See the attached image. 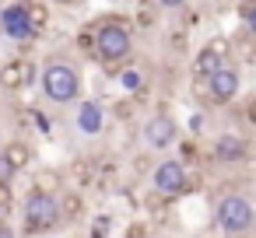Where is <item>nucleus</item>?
Returning <instances> with one entry per match:
<instances>
[{"instance_id":"nucleus-1","label":"nucleus","mask_w":256,"mask_h":238,"mask_svg":"<svg viewBox=\"0 0 256 238\" xmlns=\"http://www.w3.org/2000/svg\"><path fill=\"white\" fill-rule=\"evenodd\" d=\"M134 53V39H130V28L116 18V21H98L95 25V56L116 70L120 63H126Z\"/></svg>"},{"instance_id":"nucleus-2","label":"nucleus","mask_w":256,"mask_h":238,"mask_svg":"<svg viewBox=\"0 0 256 238\" xmlns=\"http://www.w3.org/2000/svg\"><path fill=\"white\" fill-rule=\"evenodd\" d=\"M42 91H46V98L56 102V105L78 102V95H81V77H78V70H74L70 63L53 60V63H46V70H42Z\"/></svg>"},{"instance_id":"nucleus-3","label":"nucleus","mask_w":256,"mask_h":238,"mask_svg":"<svg viewBox=\"0 0 256 238\" xmlns=\"http://www.w3.org/2000/svg\"><path fill=\"white\" fill-rule=\"evenodd\" d=\"M60 224V203H56V193H28L25 200V231L28 235H42L50 228Z\"/></svg>"},{"instance_id":"nucleus-4","label":"nucleus","mask_w":256,"mask_h":238,"mask_svg":"<svg viewBox=\"0 0 256 238\" xmlns=\"http://www.w3.org/2000/svg\"><path fill=\"white\" fill-rule=\"evenodd\" d=\"M218 228L224 235H246L252 228V203L246 196H238V193L221 196V203H218Z\"/></svg>"},{"instance_id":"nucleus-5","label":"nucleus","mask_w":256,"mask_h":238,"mask_svg":"<svg viewBox=\"0 0 256 238\" xmlns=\"http://www.w3.org/2000/svg\"><path fill=\"white\" fill-rule=\"evenodd\" d=\"M242 88V74L235 63H221L210 77H207V91H210V102L214 105H228Z\"/></svg>"},{"instance_id":"nucleus-6","label":"nucleus","mask_w":256,"mask_h":238,"mask_svg":"<svg viewBox=\"0 0 256 238\" xmlns=\"http://www.w3.org/2000/svg\"><path fill=\"white\" fill-rule=\"evenodd\" d=\"M182 186H186V165L168 158L154 168V193L158 196H182Z\"/></svg>"},{"instance_id":"nucleus-7","label":"nucleus","mask_w":256,"mask_h":238,"mask_svg":"<svg viewBox=\"0 0 256 238\" xmlns=\"http://www.w3.org/2000/svg\"><path fill=\"white\" fill-rule=\"evenodd\" d=\"M176 137H179V130H176V119L172 116H151L148 123H144V140H148V147H154V151H165V147H172L176 144Z\"/></svg>"},{"instance_id":"nucleus-8","label":"nucleus","mask_w":256,"mask_h":238,"mask_svg":"<svg viewBox=\"0 0 256 238\" xmlns=\"http://www.w3.org/2000/svg\"><path fill=\"white\" fill-rule=\"evenodd\" d=\"M0 28H4V35H11V39H18V42H25V39L36 35V28H32L28 18H25V4H11V7L0 11Z\"/></svg>"},{"instance_id":"nucleus-9","label":"nucleus","mask_w":256,"mask_h":238,"mask_svg":"<svg viewBox=\"0 0 256 238\" xmlns=\"http://www.w3.org/2000/svg\"><path fill=\"white\" fill-rule=\"evenodd\" d=\"M32 77H36V67L28 60H11V63H4V70H0L4 91H22L25 84H32Z\"/></svg>"},{"instance_id":"nucleus-10","label":"nucleus","mask_w":256,"mask_h":238,"mask_svg":"<svg viewBox=\"0 0 256 238\" xmlns=\"http://www.w3.org/2000/svg\"><path fill=\"white\" fill-rule=\"evenodd\" d=\"M242 158H246V140L242 137L224 133V137L214 140V161H242Z\"/></svg>"},{"instance_id":"nucleus-11","label":"nucleus","mask_w":256,"mask_h":238,"mask_svg":"<svg viewBox=\"0 0 256 238\" xmlns=\"http://www.w3.org/2000/svg\"><path fill=\"white\" fill-rule=\"evenodd\" d=\"M78 130L88 133V137L102 133V105L98 102H81V109H78Z\"/></svg>"},{"instance_id":"nucleus-12","label":"nucleus","mask_w":256,"mask_h":238,"mask_svg":"<svg viewBox=\"0 0 256 238\" xmlns=\"http://www.w3.org/2000/svg\"><path fill=\"white\" fill-rule=\"evenodd\" d=\"M0 154H4V161H8L14 172H25V168L32 165V147H28V144H22V140H11Z\"/></svg>"},{"instance_id":"nucleus-13","label":"nucleus","mask_w":256,"mask_h":238,"mask_svg":"<svg viewBox=\"0 0 256 238\" xmlns=\"http://www.w3.org/2000/svg\"><path fill=\"white\" fill-rule=\"evenodd\" d=\"M221 63H224V60H221L218 53H210L207 46H200V53L193 56V74H196V77H210Z\"/></svg>"},{"instance_id":"nucleus-14","label":"nucleus","mask_w":256,"mask_h":238,"mask_svg":"<svg viewBox=\"0 0 256 238\" xmlns=\"http://www.w3.org/2000/svg\"><path fill=\"white\" fill-rule=\"evenodd\" d=\"M64 186V175L56 172V168H39L36 175H32V189L36 193H56Z\"/></svg>"},{"instance_id":"nucleus-15","label":"nucleus","mask_w":256,"mask_h":238,"mask_svg":"<svg viewBox=\"0 0 256 238\" xmlns=\"http://www.w3.org/2000/svg\"><path fill=\"white\" fill-rule=\"evenodd\" d=\"M56 203H60V221H78V217L84 214V200H81V193H64Z\"/></svg>"},{"instance_id":"nucleus-16","label":"nucleus","mask_w":256,"mask_h":238,"mask_svg":"<svg viewBox=\"0 0 256 238\" xmlns=\"http://www.w3.org/2000/svg\"><path fill=\"white\" fill-rule=\"evenodd\" d=\"M228 46H232V53H238V56L249 63V60H252V32H249V25H246L238 35H232V39H228Z\"/></svg>"},{"instance_id":"nucleus-17","label":"nucleus","mask_w":256,"mask_h":238,"mask_svg":"<svg viewBox=\"0 0 256 238\" xmlns=\"http://www.w3.org/2000/svg\"><path fill=\"white\" fill-rule=\"evenodd\" d=\"M25 18H28V25H32L36 32H42V28L50 25V11H46V4H39V0L25 4Z\"/></svg>"},{"instance_id":"nucleus-18","label":"nucleus","mask_w":256,"mask_h":238,"mask_svg":"<svg viewBox=\"0 0 256 238\" xmlns=\"http://www.w3.org/2000/svg\"><path fill=\"white\" fill-rule=\"evenodd\" d=\"M64 182H67V186H88V182H92V165H88V161H74V165L67 168Z\"/></svg>"},{"instance_id":"nucleus-19","label":"nucleus","mask_w":256,"mask_h":238,"mask_svg":"<svg viewBox=\"0 0 256 238\" xmlns=\"http://www.w3.org/2000/svg\"><path fill=\"white\" fill-rule=\"evenodd\" d=\"M78 49H81L84 56H95V25H84V28L78 32Z\"/></svg>"},{"instance_id":"nucleus-20","label":"nucleus","mask_w":256,"mask_h":238,"mask_svg":"<svg viewBox=\"0 0 256 238\" xmlns=\"http://www.w3.org/2000/svg\"><path fill=\"white\" fill-rule=\"evenodd\" d=\"M207 49H210V53H218L224 63H232V46H228V39H224V35H214V39L207 42Z\"/></svg>"},{"instance_id":"nucleus-21","label":"nucleus","mask_w":256,"mask_h":238,"mask_svg":"<svg viewBox=\"0 0 256 238\" xmlns=\"http://www.w3.org/2000/svg\"><path fill=\"white\" fill-rule=\"evenodd\" d=\"M120 84H123L126 91H140V88H144V77H140V70H123V74H120Z\"/></svg>"},{"instance_id":"nucleus-22","label":"nucleus","mask_w":256,"mask_h":238,"mask_svg":"<svg viewBox=\"0 0 256 238\" xmlns=\"http://www.w3.org/2000/svg\"><path fill=\"white\" fill-rule=\"evenodd\" d=\"M252 14H256V0H238V18L246 25H252Z\"/></svg>"},{"instance_id":"nucleus-23","label":"nucleus","mask_w":256,"mask_h":238,"mask_svg":"<svg viewBox=\"0 0 256 238\" xmlns=\"http://www.w3.org/2000/svg\"><path fill=\"white\" fill-rule=\"evenodd\" d=\"M193 95H196V98H207V102H210V91H207V77H193Z\"/></svg>"},{"instance_id":"nucleus-24","label":"nucleus","mask_w":256,"mask_h":238,"mask_svg":"<svg viewBox=\"0 0 256 238\" xmlns=\"http://www.w3.org/2000/svg\"><path fill=\"white\" fill-rule=\"evenodd\" d=\"M137 25H140V28H151V25H154V11L140 7V11H137Z\"/></svg>"},{"instance_id":"nucleus-25","label":"nucleus","mask_w":256,"mask_h":238,"mask_svg":"<svg viewBox=\"0 0 256 238\" xmlns=\"http://www.w3.org/2000/svg\"><path fill=\"white\" fill-rule=\"evenodd\" d=\"M11 175H14V168L4 161V154H0V186H8V182H11Z\"/></svg>"},{"instance_id":"nucleus-26","label":"nucleus","mask_w":256,"mask_h":238,"mask_svg":"<svg viewBox=\"0 0 256 238\" xmlns=\"http://www.w3.org/2000/svg\"><path fill=\"white\" fill-rule=\"evenodd\" d=\"M154 4L165 11H179V7H186V0H154Z\"/></svg>"},{"instance_id":"nucleus-27","label":"nucleus","mask_w":256,"mask_h":238,"mask_svg":"<svg viewBox=\"0 0 256 238\" xmlns=\"http://www.w3.org/2000/svg\"><path fill=\"white\" fill-rule=\"evenodd\" d=\"M112 112H116L120 119H126V116L134 112V105H130V98H126V102H120V105H112Z\"/></svg>"},{"instance_id":"nucleus-28","label":"nucleus","mask_w":256,"mask_h":238,"mask_svg":"<svg viewBox=\"0 0 256 238\" xmlns=\"http://www.w3.org/2000/svg\"><path fill=\"white\" fill-rule=\"evenodd\" d=\"M144 235H148L144 224H130V231H126V238H144Z\"/></svg>"},{"instance_id":"nucleus-29","label":"nucleus","mask_w":256,"mask_h":238,"mask_svg":"<svg viewBox=\"0 0 256 238\" xmlns=\"http://www.w3.org/2000/svg\"><path fill=\"white\" fill-rule=\"evenodd\" d=\"M190 130L200 133V130H204V116H193V119H190Z\"/></svg>"},{"instance_id":"nucleus-30","label":"nucleus","mask_w":256,"mask_h":238,"mask_svg":"<svg viewBox=\"0 0 256 238\" xmlns=\"http://www.w3.org/2000/svg\"><path fill=\"white\" fill-rule=\"evenodd\" d=\"M0 238H14V231L8 228V221H4V224H0Z\"/></svg>"},{"instance_id":"nucleus-31","label":"nucleus","mask_w":256,"mask_h":238,"mask_svg":"<svg viewBox=\"0 0 256 238\" xmlns=\"http://www.w3.org/2000/svg\"><path fill=\"white\" fill-rule=\"evenodd\" d=\"M4 217H8V207H0V224H4Z\"/></svg>"},{"instance_id":"nucleus-32","label":"nucleus","mask_w":256,"mask_h":238,"mask_svg":"<svg viewBox=\"0 0 256 238\" xmlns=\"http://www.w3.org/2000/svg\"><path fill=\"white\" fill-rule=\"evenodd\" d=\"M60 4H78V0H60Z\"/></svg>"},{"instance_id":"nucleus-33","label":"nucleus","mask_w":256,"mask_h":238,"mask_svg":"<svg viewBox=\"0 0 256 238\" xmlns=\"http://www.w3.org/2000/svg\"><path fill=\"white\" fill-rule=\"evenodd\" d=\"M0 35H4V28H0Z\"/></svg>"}]
</instances>
